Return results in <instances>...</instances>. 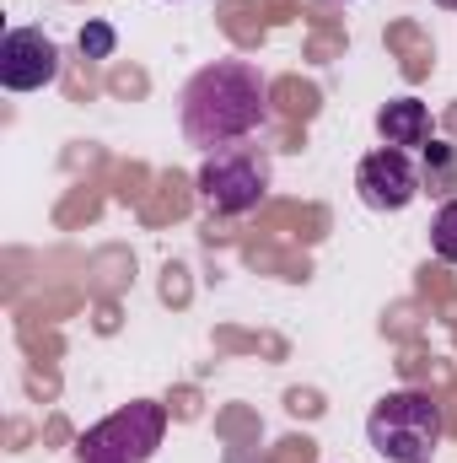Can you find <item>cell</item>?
<instances>
[{
	"label": "cell",
	"instance_id": "6da1fadb",
	"mask_svg": "<svg viewBox=\"0 0 457 463\" xmlns=\"http://www.w3.org/2000/svg\"><path fill=\"white\" fill-rule=\"evenodd\" d=\"M269 118V81L253 60H216L178 92V124L194 146L221 151L247 140Z\"/></svg>",
	"mask_w": 457,
	"mask_h": 463
},
{
	"label": "cell",
	"instance_id": "7a4b0ae2",
	"mask_svg": "<svg viewBox=\"0 0 457 463\" xmlns=\"http://www.w3.org/2000/svg\"><path fill=\"white\" fill-rule=\"evenodd\" d=\"M442 437H447L442 404H431V393H420V388H398V393L377 399L366 415V442L387 463H431L442 453Z\"/></svg>",
	"mask_w": 457,
	"mask_h": 463
},
{
	"label": "cell",
	"instance_id": "3957f363",
	"mask_svg": "<svg viewBox=\"0 0 457 463\" xmlns=\"http://www.w3.org/2000/svg\"><path fill=\"white\" fill-rule=\"evenodd\" d=\"M269 178H275L269 151H264V146H242V140H237V146H221V151H205L194 189H200L205 211H216V216H247V211H258V205H264Z\"/></svg>",
	"mask_w": 457,
	"mask_h": 463
},
{
	"label": "cell",
	"instance_id": "277c9868",
	"mask_svg": "<svg viewBox=\"0 0 457 463\" xmlns=\"http://www.w3.org/2000/svg\"><path fill=\"white\" fill-rule=\"evenodd\" d=\"M162 437H167V410L156 399H135L76 437V463H151Z\"/></svg>",
	"mask_w": 457,
	"mask_h": 463
},
{
	"label": "cell",
	"instance_id": "5b68a950",
	"mask_svg": "<svg viewBox=\"0 0 457 463\" xmlns=\"http://www.w3.org/2000/svg\"><path fill=\"white\" fill-rule=\"evenodd\" d=\"M420 189H425V184H420V167H415L409 151H398V146H377V151H366L360 167H355V194H360V205H371V211H409Z\"/></svg>",
	"mask_w": 457,
	"mask_h": 463
},
{
	"label": "cell",
	"instance_id": "8992f818",
	"mask_svg": "<svg viewBox=\"0 0 457 463\" xmlns=\"http://www.w3.org/2000/svg\"><path fill=\"white\" fill-rule=\"evenodd\" d=\"M60 81V43L43 27H11L0 38V87L5 92H43Z\"/></svg>",
	"mask_w": 457,
	"mask_h": 463
},
{
	"label": "cell",
	"instance_id": "52a82bcc",
	"mask_svg": "<svg viewBox=\"0 0 457 463\" xmlns=\"http://www.w3.org/2000/svg\"><path fill=\"white\" fill-rule=\"evenodd\" d=\"M377 135H382V146H431V109L420 103V98H393V103H382V114H377Z\"/></svg>",
	"mask_w": 457,
	"mask_h": 463
},
{
	"label": "cell",
	"instance_id": "ba28073f",
	"mask_svg": "<svg viewBox=\"0 0 457 463\" xmlns=\"http://www.w3.org/2000/svg\"><path fill=\"white\" fill-rule=\"evenodd\" d=\"M420 184H425L431 194H452L457 189V146H447V140H431V146H425V173H420Z\"/></svg>",
	"mask_w": 457,
	"mask_h": 463
},
{
	"label": "cell",
	"instance_id": "9c48e42d",
	"mask_svg": "<svg viewBox=\"0 0 457 463\" xmlns=\"http://www.w3.org/2000/svg\"><path fill=\"white\" fill-rule=\"evenodd\" d=\"M431 248H436V259L457 264V200H447V205L436 211V222H431Z\"/></svg>",
	"mask_w": 457,
	"mask_h": 463
},
{
	"label": "cell",
	"instance_id": "30bf717a",
	"mask_svg": "<svg viewBox=\"0 0 457 463\" xmlns=\"http://www.w3.org/2000/svg\"><path fill=\"white\" fill-rule=\"evenodd\" d=\"M114 27H108V22H87V27H81V54H87V60H108V54H114Z\"/></svg>",
	"mask_w": 457,
	"mask_h": 463
},
{
	"label": "cell",
	"instance_id": "8fae6325",
	"mask_svg": "<svg viewBox=\"0 0 457 463\" xmlns=\"http://www.w3.org/2000/svg\"><path fill=\"white\" fill-rule=\"evenodd\" d=\"M436 5H442V11H457V0H436Z\"/></svg>",
	"mask_w": 457,
	"mask_h": 463
}]
</instances>
